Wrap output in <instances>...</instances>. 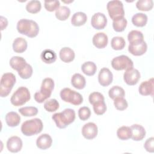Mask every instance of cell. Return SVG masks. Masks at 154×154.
Listing matches in <instances>:
<instances>
[{
    "instance_id": "cell-1",
    "label": "cell",
    "mask_w": 154,
    "mask_h": 154,
    "mask_svg": "<svg viewBox=\"0 0 154 154\" xmlns=\"http://www.w3.org/2000/svg\"><path fill=\"white\" fill-rule=\"evenodd\" d=\"M17 31L29 38L35 37L39 32L38 24L32 20L22 19L17 23Z\"/></svg>"
},
{
    "instance_id": "cell-2",
    "label": "cell",
    "mask_w": 154,
    "mask_h": 154,
    "mask_svg": "<svg viewBox=\"0 0 154 154\" xmlns=\"http://www.w3.org/2000/svg\"><path fill=\"white\" fill-rule=\"evenodd\" d=\"M57 127L64 129L73 123L75 119V112L73 109L66 108L61 112H57L52 116Z\"/></svg>"
},
{
    "instance_id": "cell-3",
    "label": "cell",
    "mask_w": 154,
    "mask_h": 154,
    "mask_svg": "<svg viewBox=\"0 0 154 154\" xmlns=\"http://www.w3.org/2000/svg\"><path fill=\"white\" fill-rule=\"evenodd\" d=\"M43 128L42 121L38 118H34L24 122L21 126V132L25 136H32L40 133Z\"/></svg>"
},
{
    "instance_id": "cell-4",
    "label": "cell",
    "mask_w": 154,
    "mask_h": 154,
    "mask_svg": "<svg viewBox=\"0 0 154 154\" xmlns=\"http://www.w3.org/2000/svg\"><path fill=\"white\" fill-rule=\"evenodd\" d=\"M54 88V81L52 78H46L42 81L40 90L34 94V97L37 103H43L50 97Z\"/></svg>"
},
{
    "instance_id": "cell-5",
    "label": "cell",
    "mask_w": 154,
    "mask_h": 154,
    "mask_svg": "<svg viewBox=\"0 0 154 154\" xmlns=\"http://www.w3.org/2000/svg\"><path fill=\"white\" fill-rule=\"evenodd\" d=\"M16 81V76L12 73H5L2 75L0 82V96L1 97H7L10 94Z\"/></svg>"
},
{
    "instance_id": "cell-6",
    "label": "cell",
    "mask_w": 154,
    "mask_h": 154,
    "mask_svg": "<svg viewBox=\"0 0 154 154\" xmlns=\"http://www.w3.org/2000/svg\"><path fill=\"white\" fill-rule=\"evenodd\" d=\"M31 99L29 90L25 87H20L11 97V103L15 106L23 105Z\"/></svg>"
},
{
    "instance_id": "cell-7",
    "label": "cell",
    "mask_w": 154,
    "mask_h": 154,
    "mask_svg": "<svg viewBox=\"0 0 154 154\" xmlns=\"http://www.w3.org/2000/svg\"><path fill=\"white\" fill-rule=\"evenodd\" d=\"M107 10L110 18L113 20H117L124 17L125 11L123 4L120 1H110L106 5Z\"/></svg>"
},
{
    "instance_id": "cell-8",
    "label": "cell",
    "mask_w": 154,
    "mask_h": 154,
    "mask_svg": "<svg viewBox=\"0 0 154 154\" xmlns=\"http://www.w3.org/2000/svg\"><path fill=\"white\" fill-rule=\"evenodd\" d=\"M60 97L63 101L74 105H79L83 102L82 95L79 93L72 90L69 88L62 89L60 91Z\"/></svg>"
},
{
    "instance_id": "cell-9",
    "label": "cell",
    "mask_w": 154,
    "mask_h": 154,
    "mask_svg": "<svg viewBox=\"0 0 154 154\" xmlns=\"http://www.w3.org/2000/svg\"><path fill=\"white\" fill-rule=\"evenodd\" d=\"M111 66L116 70H128L134 67V63L132 60L128 56L122 55L112 60Z\"/></svg>"
},
{
    "instance_id": "cell-10",
    "label": "cell",
    "mask_w": 154,
    "mask_h": 154,
    "mask_svg": "<svg viewBox=\"0 0 154 154\" xmlns=\"http://www.w3.org/2000/svg\"><path fill=\"white\" fill-rule=\"evenodd\" d=\"M140 77L141 75L140 72L137 69L134 68L126 70L123 75L124 81L129 85H136L140 79Z\"/></svg>"
},
{
    "instance_id": "cell-11",
    "label": "cell",
    "mask_w": 154,
    "mask_h": 154,
    "mask_svg": "<svg viewBox=\"0 0 154 154\" xmlns=\"http://www.w3.org/2000/svg\"><path fill=\"white\" fill-rule=\"evenodd\" d=\"M107 19L102 13H96L93 15L91 19V25L96 29H103L106 26Z\"/></svg>"
},
{
    "instance_id": "cell-12",
    "label": "cell",
    "mask_w": 154,
    "mask_h": 154,
    "mask_svg": "<svg viewBox=\"0 0 154 154\" xmlns=\"http://www.w3.org/2000/svg\"><path fill=\"white\" fill-rule=\"evenodd\" d=\"M81 132L82 136L85 138L87 140H92L97 135V126L94 123L88 122L83 126Z\"/></svg>"
},
{
    "instance_id": "cell-13",
    "label": "cell",
    "mask_w": 154,
    "mask_h": 154,
    "mask_svg": "<svg viewBox=\"0 0 154 154\" xmlns=\"http://www.w3.org/2000/svg\"><path fill=\"white\" fill-rule=\"evenodd\" d=\"M112 80L113 75L109 69L103 67L100 70L98 75V81L102 86H108L112 83Z\"/></svg>"
},
{
    "instance_id": "cell-14",
    "label": "cell",
    "mask_w": 154,
    "mask_h": 154,
    "mask_svg": "<svg viewBox=\"0 0 154 154\" xmlns=\"http://www.w3.org/2000/svg\"><path fill=\"white\" fill-rule=\"evenodd\" d=\"M22 141L20 138L17 136H13L9 138L7 141V148L8 151L12 153H17L22 149Z\"/></svg>"
},
{
    "instance_id": "cell-15",
    "label": "cell",
    "mask_w": 154,
    "mask_h": 154,
    "mask_svg": "<svg viewBox=\"0 0 154 154\" xmlns=\"http://www.w3.org/2000/svg\"><path fill=\"white\" fill-rule=\"evenodd\" d=\"M153 78H152L147 81H143L138 88V91L140 94L143 96H153L154 87H153Z\"/></svg>"
},
{
    "instance_id": "cell-16",
    "label": "cell",
    "mask_w": 154,
    "mask_h": 154,
    "mask_svg": "<svg viewBox=\"0 0 154 154\" xmlns=\"http://www.w3.org/2000/svg\"><path fill=\"white\" fill-rule=\"evenodd\" d=\"M92 42L96 48L103 49L106 46L108 42V38L107 35L104 32H98L93 36Z\"/></svg>"
},
{
    "instance_id": "cell-17",
    "label": "cell",
    "mask_w": 154,
    "mask_h": 154,
    "mask_svg": "<svg viewBox=\"0 0 154 154\" xmlns=\"http://www.w3.org/2000/svg\"><path fill=\"white\" fill-rule=\"evenodd\" d=\"M132 131L131 138L134 141H141L146 136V130L143 126L140 125L134 124L131 127Z\"/></svg>"
},
{
    "instance_id": "cell-18",
    "label": "cell",
    "mask_w": 154,
    "mask_h": 154,
    "mask_svg": "<svg viewBox=\"0 0 154 154\" xmlns=\"http://www.w3.org/2000/svg\"><path fill=\"white\" fill-rule=\"evenodd\" d=\"M52 143L51 137L48 134H43L40 135L36 140L37 147L42 150H46L49 148Z\"/></svg>"
},
{
    "instance_id": "cell-19",
    "label": "cell",
    "mask_w": 154,
    "mask_h": 154,
    "mask_svg": "<svg viewBox=\"0 0 154 154\" xmlns=\"http://www.w3.org/2000/svg\"><path fill=\"white\" fill-rule=\"evenodd\" d=\"M147 49V45L146 42L143 41L141 43L131 45H129L128 51L133 55L141 56L144 54Z\"/></svg>"
},
{
    "instance_id": "cell-20",
    "label": "cell",
    "mask_w": 154,
    "mask_h": 154,
    "mask_svg": "<svg viewBox=\"0 0 154 154\" xmlns=\"http://www.w3.org/2000/svg\"><path fill=\"white\" fill-rule=\"evenodd\" d=\"M59 56L61 61L64 63L72 62L75 57L74 51L69 47L63 48L59 53Z\"/></svg>"
},
{
    "instance_id": "cell-21",
    "label": "cell",
    "mask_w": 154,
    "mask_h": 154,
    "mask_svg": "<svg viewBox=\"0 0 154 154\" xmlns=\"http://www.w3.org/2000/svg\"><path fill=\"white\" fill-rule=\"evenodd\" d=\"M128 40L129 42V45H137L144 41V36L141 31L132 30L129 32L128 35Z\"/></svg>"
},
{
    "instance_id": "cell-22",
    "label": "cell",
    "mask_w": 154,
    "mask_h": 154,
    "mask_svg": "<svg viewBox=\"0 0 154 154\" xmlns=\"http://www.w3.org/2000/svg\"><path fill=\"white\" fill-rule=\"evenodd\" d=\"M5 122L7 125L10 127H16L18 126L20 122V117L14 111L8 112L5 116Z\"/></svg>"
},
{
    "instance_id": "cell-23",
    "label": "cell",
    "mask_w": 154,
    "mask_h": 154,
    "mask_svg": "<svg viewBox=\"0 0 154 154\" xmlns=\"http://www.w3.org/2000/svg\"><path fill=\"white\" fill-rule=\"evenodd\" d=\"M27 46V42L22 37H17L13 41V49L16 53H23L26 50Z\"/></svg>"
},
{
    "instance_id": "cell-24",
    "label": "cell",
    "mask_w": 154,
    "mask_h": 154,
    "mask_svg": "<svg viewBox=\"0 0 154 154\" xmlns=\"http://www.w3.org/2000/svg\"><path fill=\"white\" fill-rule=\"evenodd\" d=\"M71 84L75 88L82 90L86 85L85 78L80 73H75L71 78Z\"/></svg>"
},
{
    "instance_id": "cell-25",
    "label": "cell",
    "mask_w": 154,
    "mask_h": 154,
    "mask_svg": "<svg viewBox=\"0 0 154 154\" xmlns=\"http://www.w3.org/2000/svg\"><path fill=\"white\" fill-rule=\"evenodd\" d=\"M87 17L85 13L79 11L74 13L71 19V23L75 26H80L85 23Z\"/></svg>"
},
{
    "instance_id": "cell-26",
    "label": "cell",
    "mask_w": 154,
    "mask_h": 154,
    "mask_svg": "<svg viewBox=\"0 0 154 154\" xmlns=\"http://www.w3.org/2000/svg\"><path fill=\"white\" fill-rule=\"evenodd\" d=\"M40 58L42 61H43L45 63L52 64L56 61L57 55L53 50L47 49L42 51Z\"/></svg>"
},
{
    "instance_id": "cell-27",
    "label": "cell",
    "mask_w": 154,
    "mask_h": 154,
    "mask_svg": "<svg viewBox=\"0 0 154 154\" xmlns=\"http://www.w3.org/2000/svg\"><path fill=\"white\" fill-rule=\"evenodd\" d=\"M26 64V60L22 57L14 56L10 60V66L11 67L17 72L22 69Z\"/></svg>"
},
{
    "instance_id": "cell-28",
    "label": "cell",
    "mask_w": 154,
    "mask_h": 154,
    "mask_svg": "<svg viewBox=\"0 0 154 154\" xmlns=\"http://www.w3.org/2000/svg\"><path fill=\"white\" fill-rule=\"evenodd\" d=\"M132 22L137 27H143L147 22V16L143 13H136L132 17Z\"/></svg>"
},
{
    "instance_id": "cell-29",
    "label": "cell",
    "mask_w": 154,
    "mask_h": 154,
    "mask_svg": "<svg viewBox=\"0 0 154 154\" xmlns=\"http://www.w3.org/2000/svg\"><path fill=\"white\" fill-rule=\"evenodd\" d=\"M82 72L87 76H93L97 70V67L94 63L92 61H87L81 66Z\"/></svg>"
},
{
    "instance_id": "cell-30",
    "label": "cell",
    "mask_w": 154,
    "mask_h": 154,
    "mask_svg": "<svg viewBox=\"0 0 154 154\" xmlns=\"http://www.w3.org/2000/svg\"><path fill=\"white\" fill-rule=\"evenodd\" d=\"M55 17L59 20L64 21L67 20L70 14V10L69 7L66 6L60 7L55 11Z\"/></svg>"
},
{
    "instance_id": "cell-31",
    "label": "cell",
    "mask_w": 154,
    "mask_h": 154,
    "mask_svg": "<svg viewBox=\"0 0 154 154\" xmlns=\"http://www.w3.org/2000/svg\"><path fill=\"white\" fill-rule=\"evenodd\" d=\"M117 135L121 140H128L131 138L132 131L131 128L126 126L119 128L117 131Z\"/></svg>"
},
{
    "instance_id": "cell-32",
    "label": "cell",
    "mask_w": 154,
    "mask_h": 154,
    "mask_svg": "<svg viewBox=\"0 0 154 154\" xmlns=\"http://www.w3.org/2000/svg\"><path fill=\"white\" fill-rule=\"evenodd\" d=\"M108 95L111 99L114 100L117 97H124L125 95V91L124 89L121 87L115 85L109 90Z\"/></svg>"
},
{
    "instance_id": "cell-33",
    "label": "cell",
    "mask_w": 154,
    "mask_h": 154,
    "mask_svg": "<svg viewBox=\"0 0 154 154\" xmlns=\"http://www.w3.org/2000/svg\"><path fill=\"white\" fill-rule=\"evenodd\" d=\"M126 45V42L123 37L116 36L114 37L111 41V48L114 50L119 51L123 49Z\"/></svg>"
},
{
    "instance_id": "cell-34",
    "label": "cell",
    "mask_w": 154,
    "mask_h": 154,
    "mask_svg": "<svg viewBox=\"0 0 154 154\" xmlns=\"http://www.w3.org/2000/svg\"><path fill=\"white\" fill-rule=\"evenodd\" d=\"M41 8H42L41 2L39 1H37V0L29 1L26 5V11L32 14H35L38 13L40 11Z\"/></svg>"
},
{
    "instance_id": "cell-35",
    "label": "cell",
    "mask_w": 154,
    "mask_h": 154,
    "mask_svg": "<svg viewBox=\"0 0 154 154\" xmlns=\"http://www.w3.org/2000/svg\"><path fill=\"white\" fill-rule=\"evenodd\" d=\"M153 2L152 0H139L136 3V7L140 11H148L152 9Z\"/></svg>"
},
{
    "instance_id": "cell-36",
    "label": "cell",
    "mask_w": 154,
    "mask_h": 154,
    "mask_svg": "<svg viewBox=\"0 0 154 154\" xmlns=\"http://www.w3.org/2000/svg\"><path fill=\"white\" fill-rule=\"evenodd\" d=\"M19 112L25 117H32L37 114L38 109L34 106H25L19 108Z\"/></svg>"
},
{
    "instance_id": "cell-37",
    "label": "cell",
    "mask_w": 154,
    "mask_h": 154,
    "mask_svg": "<svg viewBox=\"0 0 154 154\" xmlns=\"http://www.w3.org/2000/svg\"><path fill=\"white\" fill-rule=\"evenodd\" d=\"M127 23H128V22L126 18L123 17L117 20L113 21L112 27L115 31L120 32L123 31L125 29L127 26Z\"/></svg>"
},
{
    "instance_id": "cell-38",
    "label": "cell",
    "mask_w": 154,
    "mask_h": 154,
    "mask_svg": "<svg viewBox=\"0 0 154 154\" xmlns=\"http://www.w3.org/2000/svg\"><path fill=\"white\" fill-rule=\"evenodd\" d=\"M32 66L29 64H26L22 69H20L19 71H18V74L19 76L24 79H29L32 75Z\"/></svg>"
},
{
    "instance_id": "cell-39",
    "label": "cell",
    "mask_w": 154,
    "mask_h": 154,
    "mask_svg": "<svg viewBox=\"0 0 154 154\" xmlns=\"http://www.w3.org/2000/svg\"><path fill=\"white\" fill-rule=\"evenodd\" d=\"M59 103L55 99L46 100L44 103V108L48 112H52L57 111L59 108Z\"/></svg>"
},
{
    "instance_id": "cell-40",
    "label": "cell",
    "mask_w": 154,
    "mask_h": 154,
    "mask_svg": "<svg viewBox=\"0 0 154 154\" xmlns=\"http://www.w3.org/2000/svg\"><path fill=\"white\" fill-rule=\"evenodd\" d=\"M94 113L96 115H102L106 111V105L104 101H99L93 105Z\"/></svg>"
},
{
    "instance_id": "cell-41",
    "label": "cell",
    "mask_w": 154,
    "mask_h": 154,
    "mask_svg": "<svg viewBox=\"0 0 154 154\" xmlns=\"http://www.w3.org/2000/svg\"><path fill=\"white\" fill-rule=\"evenodd\" d=\"M114 105L116 108L119 111H123L128 106V103L123 97H117L114 99Z\"/></svg>"
},
{
    "instance_id": "cell-42",
    "label": "cell",
    "mask_w": 154,
    "mask_h": 154,
    "mask_svg": "<svg viewBox=\"0 0 154 154\" xmlns=\"http://www.w3.org/2000/svg\"><path fill=\"white\" fill-rule=\"evenodd\" d=\"M59 1H45V8L50 12H52L57 10L60 7Z\"/></svg>"
},
{
    "instance_id": "cell-43",
    "label": "cell",
    "mask_w": 154,
    "mask_h": 154,
    "mask_svg": "<svg viewBox=\"0 0 154 154\" xmlns=\"http://www.w3.org/2000/svg\"><path fill=\"white\" fill-rule=\"evenodd\" d=\"M91 116V111L87 106H82L78 110V116L81 120L85 121L90 118Z\"/></svg>"
},
{
    "instance_id": "cell-44",
    "label": "cell",
    "mask_w": 154,
    "mask_h": 154,
    "mask_svg": "<svg viewBox=\"0 0 154 154\" xmlns=\"http://www.w3.org/2000/svg\"><path fill=\"white\" fill-rule=\"evenodd\" d=\"M105 98L102 94L99 92H93L88 97V100L90 104L93 105L94 103L99 101H104Z\"/></svg>"
},
{
    "instance_id": "cell-45",
    "label": "cell",
    "mask_w": 154,
    "mask_h": 154,
    "mask_svg": "<svg viewBox=\"0 0 154 154\" xmlns=\"http://www.w3.org/2000/svg\"><path fill=\"white\" fill-rule=\"evenodd\" d=\"M144 147L146 151L149 152H154V138L150 137L148 138L144 144Z\"/></svg>"
},
{
    "instance_id": "cell-46",
    "label": "cell",
    "mask_w": 154,
    "mask_h": 154,
    "mask_svg": "<svg viewBox=\"0 0 154 154\" xmlns=\"http://www.w3.org/2000/svg\"><path fill=\"white\" fill-rule=\"evenodd\" d=\"M1 30L4 29L8 25V21L6 20L5 22H4V17L3 16H1Z\"/></svg>"
}]
</instances>
